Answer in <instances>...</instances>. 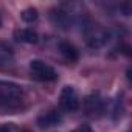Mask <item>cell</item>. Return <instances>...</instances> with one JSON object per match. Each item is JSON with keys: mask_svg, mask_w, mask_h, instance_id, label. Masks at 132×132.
<instances>
[{"mask_svg": "<svg viewBox=\"0 0 132 132\" xmlns=\"http://www.w3.org/2000/svg\"><path fill=\"white\" fill-rule=\"evenodd\" d=\"M25 93L14 82L0 81V110L2 113H14L23 107Z\"/></svg>", "mask_w": 132, "mask_h": 132, "instance_id": "cell-1", "label": "cell"}, {"mask_svg": "<svg viewBox=\"0 0 132 132\" xmlns=\"http://www.w3.org/2000/svg\"><path fill=\"white\" fill-rule=\"evenodd\" d=\"M30 73H31L33 79L40 81V82H51V81L57 79L56 70L40 59H33L30 62Z\"/></svg>", "mask_w": 132, "mask_h": 132, "instance_id": "cell-2", "label": "cell"}, {"mask_svg": "<svg viewBox=\"0 0 132 132\" xmlns=\"http://www.w3.org/2000/svg\"><path fill=\"white\" fill-rule=\"evenodd\" d=\"M84 109H86V113L92 118H100L104 110H106V104H104V100L101 98L100 93H90L86 100H84Z\"/></svg>", "mask_w": 132, "mask_h": 132, "instance_id": "cell-3", "label": "cell"}, {"mask_svg": "<svg viewBox=\"0 0 132 132\" xmlns=\"http://www.w3.org/2000/svg\"><path fill=\"white\" fill-rule=\"evenodd\" d=\"M61 106L67 112H76L79 109V98L72 86H65L61 92Z\"/></svg>", "mask_w": 132, "mask_h": 132, "instance_id": "cell-4", "label": "cell"}, {"mask_svg": "<svg viewBox=\"0 0 132 132\" xmlns=\"http://www.w3.org/2000/svg\"><path fill=\"white\" fill-rule=\"evenodd\" d=\"M62 120H64L62 113L53 109V110H48L44 115H40L37 118V124L40 127H53V126H59L62 123Z\"/></svg>", "mask_w": 132, "mask_h": 132, "instance_id": "cell-5", "label": "cell"}, {"mask_svg": "<svg viewBox=\"0 0 132 132\" xmlns=\"http://www.w3.org/2000/svg\"><path fill=\"white\" fill-rule=\"evenodd\" d=\"M14 39L19 42H23V44H36L39 40V36L31 28H20V30L14 31Z\"/></svg>", "mask_w": 132, "mask_h": 132, "instance_id": "cell-6", "label": "cell"}, {"mask_svg": "<svg viewBox=\"0 0 132 132\" xmlns=\"http://www.w3.org/2000/svg\"><path fill=\"white\" fill-rule=\"evenodd\" d=\"M59 51L64 56V59H67L69 62H76L79 59V51L78 48L70 44V42H61L59 44Z\"/></svg>", "mask_w": 132, "mask_h": 132, "instance_id": "cell-7", "label": "cell"}, {"mask_svg": "<svg viewBox=\"0 0 132 132\" xmlns=\"http://www.w3.org/2000/svg\"><path fill=\"white\" fill-rule=\"evenodd\" d=\"M13 62H14V53H13V50L6 44L0 42V65L6 67V65H13Z\"/></svg>", "mask_w": 132, "mask_h": 132, "instance_id": "cell-8", "label": "cell"}, {"mask_svg": "<svg viewBox=\"0 0 132 132\" xmlns=\"http://www.w3.org/2000/svg\"><path fill=\"white\" fill-rule=\"evenodd\" d=\"M22 20L23 22H27V23H33L34 20H37V10L36 8H27V10H23L22 11Z\"/></svg>", "mask_w": 132, "mask_h": 132, "instance_id": "cell-9", "label": "cell"}, {"mask_svg": "<svg viewBox=\"0 0 132 132\" xmlns=\"http://www.w3.org/2000/svg\"><path fill=\"white\" fill-rule=\"evenodd\" d=\"M72 132H93V130H92V127H89V126H79V127H76V129L72 130Z\"/></svg>", "mask_w": 132, "mask_h": 132, "instance_id": "cell-10", "label": "cell"}, {"mask_svg": "<svg viewBox=\"0 0 132 132\" xmlns=\"http://www.w3.org/2000/svg\"><path fill=\"white\" fill-rule=\"evenodd\" d=\"M0 132H11V127L8 124H3V126H0Z\"/></svg>", "mask_w": 132, "mask_h": 132, "instance_id": "cell-11", "label": "cell"}, {"mask_svg": "<svg viewBox=\"0 0 132 132\" xmlns=\"http://www.w3.org/2000/svg\"><path fill=\"white\" fill-rule=\"evenodd\" d=\"M19 132H31V130H28V129H20Z\"/></svg>", "mask_w": 132, "mask_h": 132, "instance_id": "cell-12", "label": "cell"}, {"mask_svg": "<svg viewBox=\"0 0 132 132\" xmlns=\"http://www.w3.org/2000/svg\"><path fill=\"white\" fill-rule=\"evenodd\" d=\"M0 25H2V16H0Z\"/></svg>", "mask_w": 132, "mask_h": 132, "instance_id": "cell-13", "label": "cell"}]
</instances>
